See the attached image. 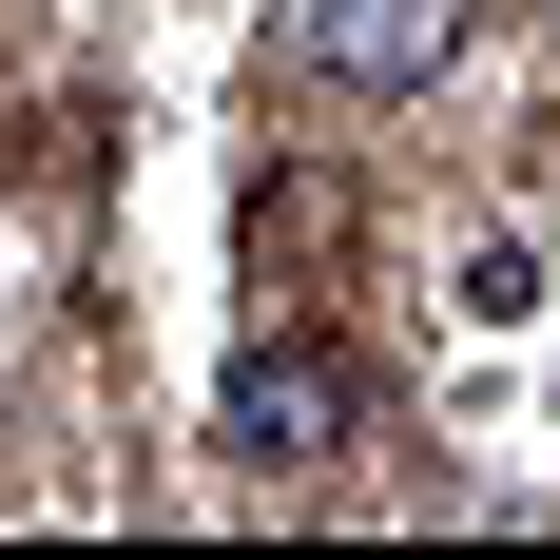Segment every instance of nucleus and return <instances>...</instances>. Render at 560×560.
Wrapping results in <instances>:
<instances>
[{
  "mask_svg": "<svg viewBox=\"0 0 560 560\" xmlns=\"http://www.w3.org/2000/svg\"><path fill=\"white\" fill-rule=\"evenodd\" d=\"M310 425H348V368H310V348H252V387H232V445H310Z\"/></svg>",
  "mask_w": 560,
  "mask_h": 560,
  "instance_id": "nucleus-2",
  "label": "nucleus"
},
{
  "mask_svg": "<svg viewBox=\"0 0 560 560\" xmlns=\"http://www.w3.org/2000/svg\"><path fill=\"white\" fill-rule=\"evenodd\" d=\"M483 0H290V58L329 78V97H406V78H445V39Z\"/></svg>",
  "mask_w": 560,
  "mask_h": 560,
  "instance_id": "nucleus-1",
  "label": "nucleus"
}]
</instances>
